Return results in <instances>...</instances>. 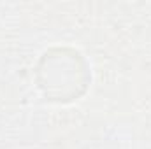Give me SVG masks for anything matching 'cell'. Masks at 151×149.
I'll use <instances>...</instances> for the list:
<instances>
[{
  "mask_svg": "<svg viewBox=\"0 0 151 149\" xmlns=\"http://www.w3.org/2000/svg\"><path fill=\"white\" fill-rule=\"evenodd\" d=\"M91 75L86 60L76 49L55 47L42 54L37 65L39 88L49 100H77L88 88Z\"/></svg>",
  "mask_w": 151,
  "mask_h": 149,
  "instance_id": "1",
  "label": "cell"
}]
</instances>
